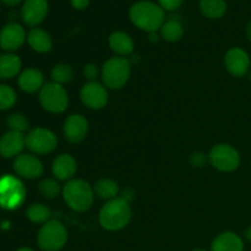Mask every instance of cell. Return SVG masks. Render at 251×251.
Here are the masks:
<instances>
[{"label": "cell", "mask_w": 251, "mask_h": 251, "mask_svg": "<svg viewBox=\"0 0 251 251\" xmlns=\"http://www.w3.org/2000/svg\"><path fill=\"white\" fill-rule=\"evenodd\" d=\"M129 17L134 26L147 33L161 29L166 22L164 10L158 4L150 0H140L134 2L129 10Z\"/></svg>", "instance_id": "1"}, {"label": "cell", "mask_w": 251, "mask_h": 251, "mask_svg": "<svg viewBox=\"0 0 251 251\" xmlns=\"http://www.w3.org/2000/svg\"><path fill=\"white\" fill-rule=\"evenodd\" d=\"M131 220V208L129 202L122 198L109 200L100 212V223L104 229L115 232L129 225Z\"/></svg>", "instance_id": "2"}, {"label": "cell", "mask_w": 251, "mask_h": 251, "mask_svg": "<svg viewBox=\"0 0 251 251\" xmlns=\"http://www.w3.org/2000/svg\"><path fill=\"white\" fill-rule=\"evenodd\" d=\"M63 196L69 207L77 212H83L91 208L95 199V190L90 184L81 179L68 181L63 189Z\"/></svg>", "instance_id": "3"}, {"label": "cell", "mask_w": 251, "mask_h": 251, "mask_svg": "<svg viewBox=\"0 0 251 251\" xmlns=\"http://www.w3.org/2000/svg\"><path fill=\"white\" fill-rule=\"evenodd\" d=\"M131 74V65L127 59L114 56L104 63L102 68V80L112 90L122 88L127 82Z\"/></svg>", "instance_id": "4"}, {"label": "cell", "mask_w": 251, "mask_h": 251, "mask_svg": "<svg viewBox=\"0 0 251 251\" xmlns=\"http://www.w3.org/2000/svg\"><path fill=\"white\" fill-rule=\"evenodd\" d=\"M68 242V232L59 221H48L39 229L37 243L42 251H59Z\"/></svg>", "instance_id": "5"}, {"label": "cell", "mask_w": 251, "mask_h": 251, "mask_svg": "<svg viewBox=\"0 0 251 251\" xmlns=\"http://www.w3.org/2000/svg\"><path fill=\"white\" fill-rule=\"evenodd\" d=\"M26 190L19 179L12 176L0 178V206L5 210H15L25 201Z\"/></svg>", "instance_id": "6"}, {"label": "cell", "mask_w": 251, "mask_h": 251, "mask_svg": "<svg viewBox=\"0 0 251 251\" xmlns=\"http://www.w3.org/2000/svg\"><path fill=\"white\" fill-rule=\"evenodd\" d=\"M39 103L47 112L63 113L69 104L68 93L59 83H46L39 91Z\"/></svg>", "instance_id": "7"}, {"label": "cell", "mask_w": 251, "mask_h": 251, "mask_svg": "<svg viewBox=\"0 0 251 251\" xmlns=\"http://www.w3.org/2000/svg\"><path fill=\"white\" fill-rule=\"evenodd\" d=\"M210 163L221 172H233L239 167V152L227 144L216 145L208 154Z\"/></svg>", "instance_id": "8"}, {"label": "cell", "mask_w": 251, "mask_h": 251, "mask_svg": "<svg viewBox=\"0 0 251 251\" xmlns=\"http://www.w3.org/2000/svg\"><path fill=\"white\" fill-rule=\"evenodd\" d=\"M56 136L48 129L37 127L26 136V147L37 154H48L56 147Z\"/></svg>", "instance_id": "9"}, {"label": "cell", "mask_w": 251, "mask_h": 251, "mask_svg": "<svg viewBox=\"0 0 251 251\" xmlns=\"http://www.w3.org/2000/svg\"><path fill=\"white\" fill-rule=\"evenodd\" d=\"M48 0H25L21 9V17L29 27H36L44 21L48 15Z\"/></svg>", "instance_id": "10"}, {"label": "cell", "mask_w": 251, "mask_h": 251, "mask_svg": "<svg viewBox=\"0 0 251 251\" xmlns=\"http://www.w3.org/2000/svg\"><path fill=\"white\" fill-rule=\"evenodd\" d=\"M27 39L24 27L16 22L5 25L0 31V47L4 50L14 51L19 49Z\"/></svg>", "instance_id": "11"}, {"label": "cell", "mask_w": 251, "mask_h": 251, "mask_svg": "<svg viewBox=\"0 0 251 251\" xmlns=\"http://www.w3.org/2000/svg\"><path fill=\"white\" fill-rule=\"evenodd\" d=\"M81 100L91 109H102L108 103V92L96 81L86 83L81 90Z\"/></svg>", "instance_id": "12"}, {"label": "cell", "mask_w": 251, "mask_h": 251, "mask_svg": "<svg viewBox=\"0 0 251 251\" xmlns=\"http://www.w3.org/2000/svg\"><path fill=\"white\" fill-rule=\"evenodd\" d=\"M225 64L229 74L235 77H243L249 71L250 58L244 49L232 48L226 54Z\"/></svg>", "instance_id": "13"}, {"label": "cell", "mask_w": 251, "mask_h": 251, "mask_svg": "<svg viewBox=\"0 0 251 251\" xmlns=\"http://www.w3.org/2000/svg\"><path fill=\"white\" fill-rule=\"evenodd\" d=\"M88 132V122L80 114H73L64 123V136L70 144H78Z\"/></svg>", "instance_id": "14"}, {"label": "cell", "mask_w": 251, "mask_h": 251, "mask_svg": "<svg viewBox=\"0 0 251 251\" xmlns=\"http://www.w3.org/2000/svg\"><path fill=\"white\" fill-rule=\"evenodd\" d=\"M14 169L22 178L34 179L42 176L43 164L32 154H19L14 161Z\"/></svg>", "instance_id": "15"}, {"label": "cell", "mask_w": 251, "mask_h": 251, "mask_svg": "<svg viewBox=\"0 0 251 251\" xmlns=\"http://www.w3.org/2000/svg\"><path fill=\"white\" fill-rule=\"evenodd\" d=\"M25 146H26V137L21 132L10 130L0 139V154L5 158H11L21 153Z\"/></svg>", "instance_id": "16"}, {"label": "cell", "mask_w": 251, "mask_h": 251, "mask_svg": "<svg viewBox=\"0 0 251 251\" xmlns=\"http://www.w3.org/2000/svg\"><path fill=\"white\" fill-rule=\"evenodd\" d=\"M77 169L75 158L70 154H60L54 159L51 164V172L59 180H69L73 178Z\"/></svg>", "instance_id": "17"}, {"label": "cell", "mask_w": 251, "mask_h": 251, "mask_svg": "<svg viewBox=\"0 0 251 251\" xmlns=\"http://www.w3.org/2000/svg\"><path fill=\"white\" fill-rule=\"evenodd\" d=\"M17 82H19V87L24 92L34 93L37 91H41L44 86L43 74L37 69H27L20 74Z\"/></svg>", "instance_id": "18"}, {"label": "cell", "mask_w": 251, "mask_h": 251, "mask_svg": "<svg viewBox=\"0 0 251 251\" xmlns=\"http://www.w3.org/2000/svg\"><path fill=\"white\" fill-rule=\"evenodd\" d=\"M211 251H244V243L235 233L225 232L215 238Z\"/></svg>", "instance_id": "19"}, {"label": "cell", "mask_w": 251, "mask_h": 251, "mask_svg": "<svg viewBox=\"0 0 251 251\" xmlns=\"http://www.w3.org/2000/svg\"><path fill=\"white\" fill-rule=\"evenodd\" d=\"M27 42L33 50L38 53H48L53 48L51 37L44 29L34 27L27 34Z\"/></svg>", "instance_id": "20"}, {"label": "cell", "mask_w": 251, "mask_h": 251, "mask_svg": "<svg viewBox=\"0 0 251 251\" xmlns=\"http://www.w3.org/2000/svg\"><path fill=\"white\" fill-rule=\"evenodd\" d=\"M109 47L119 55H129L134 50V41L125 32L115 31L109 36Z\"/></svg>", "instance_id": "21"}, {"label": "cell", "mask_w": 251, "mask_h": 251, "mask_svg": "<svg viewBox=\"0 0 251 251\" xmlns=\"http://www.w3.org/2000/svg\"><path fill=\"white\" fill-rule=\"evenodd\" d=\"M21 70V60L15 54H2L0 55V78L1 80H7L17 74Z\"/></svg>", "instance_id": "22"}, {"label": "cell", "mask_w": 251, "mask_h": 251, "mask_svg": "<svg viewBox=\"0 0 251 251\" xmlns=\"http://www.w3.org/2000/svg\"><path fill=\"white\" fill-rule=\"evenodd\" d=\"M199 9L207 19H221L227 12V2L226 0H200Z\"/></svg>", "instance_id": "23"}, {"label": "cell", "mask_w": 251, "mask_h": 251, "mask_svg": "<svg viewBox=\"0 0 251 251\" xmlns=\"http://www.w3.org/2000/svg\"><path fill=\"white\" fill-rule=\"evenodd\" d=\"M161 36L164 41L171 43L180 41L184 36L183 25L176 20H168L161 27Z\"/></svg>", "instance_id": "24"}, {"label": "cell", "mask_w": 251, "mask_h": 251, "mask_svg": "<svg viewBox=\"0 0 251 251\" xmlns=\"http://www.w3.org/2000/svg\"><path fill=\"white\" fill-rule=\"evenodd\" d=\"M95 193L97 194L100 199L113 200V199L117 198L118 193H119V188H118V184L115 183L114 180L103 178L96 183Z\"/></svg>", "instance_id": "25"}, {"label": "cell", "mask_w": 251, "mask_h": 251, "mask_svg": "<svg viewBox=\"0 0 251 251\" xmlns=\"http://www.w3.org/2000/svg\"><path fill=\"white\" fill-rule=\"evenodd\" d=\"M26 215L31 222L41 225V223L48 222L51 216V212L43 203H33V205L28 207Z\"/></svg>", "instance_id": "26"}, {"label": "cell", "mask_w": 251, "mask_h": 251, "mask_svg": "<svg viewBox=\"0 0 251 251\" xmlns=\"http://www.w3.org/2000/svg\"><path fill=\"white\" fill-rule=\"evenodd\" d=\"M73 69L66 64H59L51 69V78H53L54 82L59 83V85L70 82L73 80Z\"/></svg>", "instance_id": "27"}, {"label": "cell", "mask_w": 251, "mask_h": 251, "mask_svg": "<svg viewBox=\"0 0 251 251\" xmlns=\"http://www.w3.org/2000/svg\"><path fill=\"white\" fill-rule=\"evenodd\" d=\"M6 124L11 131L21 132V134L26 131V130H28L29 127V123L27 120V118L25 115L20 114V113L10 114L6 119Z\"/></svg>", "instance_id": "28"}, {"label": "cell", "mask_w": 251, "mask_h": 251, "mask_svg": "<svg viewBox=\"0 0 251 251\" xmlns=\"http://www.w3.org/2000/svg\"><path fill=\"white\" fill-rule=\"evenodd\" d=\"M38 191L43 198L47 199H54L59 195L60 193V186L53 179H44L39 183Z\"/></svg>", "instance_id": "29"}, {"label": "cell", "mask_w": 251, "mask_h": 251, "mask_svg": "<svg viewBox=\"0 0 251 251\" xmlns=\"http://www.w3.org/2000/svg\"><path fill=\"white\" fill-rule=\"evenodd\" d=\"M16 102V93L11 87L6 85H0V110H6L11 108Z\"/></svg>", "instance_id": "30"}, {"label": "cell", "mask_w": 251, "mask_h": 251, "mask_svg": "<svg viewBox=\"0 0 251 251\" xmlns=\"http://www.w3.org/2000/svg\"><path fill=\"white\" fill-rule=\"evenodd\" d=\"M157 4L164 10V11H174V10L179 9L184 0H157Z\"/></svg>", "instance_id": "31"}, {"label": "cell", "mask_w": 251, "mask_h": 251, "mask_svg": "<svg viewBox=\"0 0 251 251\" xmlns=\"http://www.w3.org/2000/svg\"><path fill=\"white\" fill-rule=\"evenodd\" d=\"M83 75L87 80L91 81H95L98 76V69L95 64H87V65L83 68Z\"/></svg>", "instance_id": "32"}, {"label": "cell", "mask_w": 251, "mask_h": 251, "mask_svg": "<svg viewBox=\"0 0 251 251\" xmlns=\"http://www.w3.org/2000/svg\"><path fill=\"white\" fill-rule=\"evenodd\" d=\"M206 162H207V158H206L205 154L201 153V152H196V153H193L190 156V163L193 164L194 167L201 168V167L205 166Z\"/></svg>", "instance_id": "33"}, {"label": "cell", "mask_w": 251, "mask_h": 251, "mask_svg": "<svg viewBox=\"0 0 251 251\" xmlns=\"http://www.w3.org/2000/svg\"><path fill=\"white\" fill-rule=\"evenodd\" d=\"M71 6L76 10H85L90 5V0H70Z\"/></svg>", "instance_id": "34"}, {"label": "cell", "mask_w": 251, "mask_h": 251, "mask_svg": "<svg viewBox=\"0 0 251 251\" xmlns=\"http://www.w3.org/2000/svg\"><path fill=\"white\" fill-rule=\"evenodd\" d=\"M0 1H2L5 5H7V6H15V5L20 4L22 0H0Z\"/></svg>", "instance_id": "35"}, {"label": "cell", "mask_w": 251, "mask_h": 251, "mask_svg": "<svg viewBox=\"0 0 251 251\" xmlns=\"http://www.w3.org/2000/svg\"><path fill=\"white\" fill-rule=\"evenodd\" d=\"M149 37H150V41L153 42V43L158 41V37H157L156 32H151V33H149Z\"/></svg>", "instance_id": "36"}, {"label": "cell", "mask_w": 251, "mask_h": 251, "mask_svg": "<svg viewBox=\"0 0 251 251\" xmlns=\"http://www.w3.org/2000/svg\"><path fill=\"white\" fill-rule=\"evenodd\" d=\"M245 239H247L249 243H251V226L250 227H248V229L245 230Z\"/></svg>", "instance_id": "37"}, {"label": "cell", "mask_w": 251, "mask_h": 251, "mask_svg": "<svg viewBox=\"0 0 251 251\" xmlns=\"http://www.w3.org/2000/svg\"><path fill=\"white\" fill-rule=\"evenodd\" d=\"M247 37H248V39L251 42V21H249V24H248V26H247Z\"/></svg>", "instance_id": "38"}, {"label": "cell", "mask_w": 251, "mask_h": 251, "mask_svg": "<svg viewBox=\"0 0 251 251\" xmlns=\"http://www.w3.org/2000/svg\"><path fill=\"white\" fill-rule=\"evenodd\" d=\"M16 251H34V250L31 249V248H20V249Z\"/></svg>", "instance_id": "39"}, {"label": "cell", "mask_w": 251, "mask_h": 251, "mask_svg": "<svg viewBox=\"0 0 251 251\" xmlns=\"http://www.w3.org/2000/svg\"><path fill=\"white\" fill-rule=\"evenodd\" d=\"M193 251H205V250H201V249H198V250H193Z\"/></svg>", "instance_id": "40"}, {"label": "cell", "mask_w": 251, "mask_h": 251, "mask_svg": "<svg viewBox=\"0 0 251 251\" xmlns=\"http://www.w3.org/2000/svg\"><path fill=\"white\" fill-rule=\"evenodd\" d=\"M250 80H251V74H250Z\"/></svg>", "instance_id": "41"}]
</instances>
